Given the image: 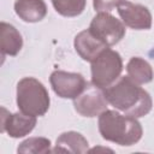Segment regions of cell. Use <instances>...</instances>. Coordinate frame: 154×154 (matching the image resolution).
<instances>
[{
    "label": "cell",
    "instance_id": "ba28073f",
    "mask_svg": "<svg viewBox=\"0 0 154 154\" xmlns=\"http://www.w3.org/2000/svg\"><path fill=\"white\" fill-rule=\"evenodd\" d=\"M1 132H6L10 137L19 138L29 135L35 125L36 117L24 113H10L6 108H1Z\"/></svg>",
    "mask_w": 154,
    "mask_h": 154
},
{
    "label": "cell",
    "instance_id": "2e32d148",
    "mask_svg": "<svg viewBox=\"0 0 154 154\" xmlns=\"http://www.w3.org/2000/svg\"><path fill=\"white\" fill-rule=\"evenodd\" d=\"M51 141L46 137H29L25 141H23L18 148V153H49L51 149Z\"/></svg>",
    "mask_w": 154,
    "mask_h": 154
},
{
    "label": "cell",
    "instance_id": "7c38bea8",
    "mask_svg": "<svg viewBox=\"0 0 154 154\" xmlns=\"http://www.w3.org/2000/svg\"><path fill=\"white\" fill-rule=\"evenodd\" d=\"M16 14L26 23H37L47 14V6L43 0H16Z\"/></svg>",
    "mask_w": 154,
    "mask_h": 154
},
{
    "label": "cell",
    "instance_id": "8992f818",
    "mask_svg": "<svg viewBox=\"0 0 154 154\" xmlns=\"http://www.w3.org/2000/svg\"><path fill=\"white\" fill-rule=\"evenodd\" d=\"M49 82L54 93L61 99H76L87 87L85 78L77 72L55 70L51 73Z\"/></svg>",
    "mask_w": 154,
    "mask_h": 154
},
{
    "label": "cell",
    "instance_id": "5b68a950",
    "mask_svg": "<svg viewBox=\"0 0 154 154\" xmlns=\"http://www.w3.org/2000/svg\"><path fill=\"white\" fill-rule=\"evenodd\" d=\"M99 40L108 47L117 45L125 36V25L108 12H99L88 28Z\"/></svg>",
    "mask_w": 154,
    "mask_h": 154
},
{
    "label": "cell",
    "instance_id": "7a4b0ae2",
    "mask_svg": "<svg viewBox=\"0 0 154 154\" xmlns=\"http://www.w3.org/2000/svg\"><path fill=\"white\" fill-rule=\"evenodd\" d=\"M99 132L106 141L130 147L137 143L143 134L137 118L122 114L114 109H106L99 116Z\"/></svg>",
    "mask_w": 154,
    "mask_h": 154
},
{
    "label": "cell",
    "instance_id": "e0dca14e",
    "mask_svg": "<svg viewBox=\"0 0 154 154\" xmlns=\"http://www.w3.org/2000/svg\"><path fill=\"white\" fill-rule=\"evenodd\" d=\"M124 0H93L94 10L97 12H109L118 7Z\"/></svg>",
    "mask_w": 154,
    "mask_h": 154
},
{
    "label": "cell",
    "instance_id": "52a82bcc",
    "mask_svg": "<svg viewBox=\"0 0 154 154\" xmlns=\"http://www.w3.org/2000/svg\"><path fill=\"white\" fill-rule=\"evenodd\" d=\"M107 100L103 95V90L93 83H88L85 89L73 99V107L82 117H99L103 111L107 109Z\"/></svg>",
    "mask_w": 154,
    "mask_h": 154
},
{
    "label": "cell",
    "instance_id": "30bf717a",
    "mask_svg": "<svg viewBox=\"0 0 154 154\" xmlns=\"http://www.w3.org/2000/svg\"><path fill=\"white\" fill-rule=\"evenodd\" d=\"M77 54L85 61L91 63L95 60L105 49L109 48L106 43L99 40L89 29L78 32L73 41Z\"/></svg>",
    "mask_w": 154,
    "mask_h": 154
},
{
    "label": "cell",
    "instance_id": "3957f363",
    "mask_svg": "<svg viewBox=\"0 0 154 154\" xmlns=\"http://www.w3.org/2000/svg\"><path fill=\"white\" fill-rule=\"evenodd\" d=\"M51 99L46 87L34 77H24L17 83V106L26 116L42 117L49 109Z\"/></svg>",
    "mask_w": 154,
    "mask_h": 154
},
{
    "label": "cell",
    "instance_id": "277c9868",
    "mask_svg": "<svg viewBox=\"0 0 154 154\" xmlns=\"http://www.w3.org/2000/svg\"><path fill=\"white\" fill-rule=\"evenodd\" d=\"M91 83L100 89L112 85L123 71V60L120 54L113 49H105L95 60L91 61Z\"/></svg>",
    "mask_w": 154,
    "mask_h": 154
},
{
    "label": "cell",
    "instance_id": "6da1fadb",
    "mask_svg": "<svg viewBox=\"0 0 154 154\" xmlns=\"http://www.w3.org/2000/svg\"><path fill=\"white\" fill-rule=\"evenodd\" d=\"M102 90L107 102L126 116L141 118L152 111L153 101L149 93L129 76L119 77L112 85Z\"/></svg>",
    "mask_w": 154,
    "mask_h": 154
},
{
    "label": "cell",
    "instance_id": "8fae6325",
    "mask_svg": "<svg viewBox=\"0 0 154 154\" xmlns=\"http://www.w3.org/2000/svg\"><path fill=\"white\" fill-rule=\"evenodd\" d=\"M23 47V38L20 32L6 22L0 23V49L2 58L5 55L14 57Z\"/></svg>",
    "mask_w": 154,
    "mask_h": 154
},
{
    "label": "cell",
    "instance_id": "4fadbf2b",
    "mask_svg": "<svg viewBox=\"0 0 154 154\" xmlns=\"http://www.w3.org/2000/svg\"><path fill=\"white\" fill-rule=\"evenodd\" d=\"M52 152H63V153H85L88 152V141L87 138L76 131L63 132L55 142L54 149Z\"/></svg>",
    "mask_w": 154,
    "mask_h": 154
},
{
    "label": "cell",
    "instance_id": "9c48e42d",
    "mask_svg": "<svg viewBox=\"0 0 154 154\" xmlns=\"http://www.w3.org/2000/svg\"><path fill=\"white\" fill-rule=\"evenodd\" d=\"M118 13L123 23L131 29L148 30L152 26V13L143 5L124 0L118 6Z\"/></svg>",
    "mask_w": 154,
    "mask_h": 154
},
{
    "label": "cell",
    "instance_id": "9a60e30c",
    "mask_svg": "<svg viewBox=\"0 0 154 154\" xmlns=\"http://www.w3.org/2000/svg\"><path fill=\"white\" fill-rule=\"evenodd\" d=\"M54 10L64 17H77L84 8L87 0H51Z\"/></svg>",
    "mask_w": 154,
    "mask_h": 154
},
{
    "label": "cell",
    "instance_id": "5bb4252c",
    "mask_svg": "<svg viewBox=\"0 0 154 154\" xmlns=\"http://www.w3.org/2000/svg\"><path fill=\"white\" fill-rule=\"evenodd\" d=\"M126 72L128 76L137 84L149 83L153 81L154 77L150 64L140 57H134L129 60L126 65Z\"/></svg>",
    "mask_w": 154,
    "mask_h": 154
}]
</instances>
